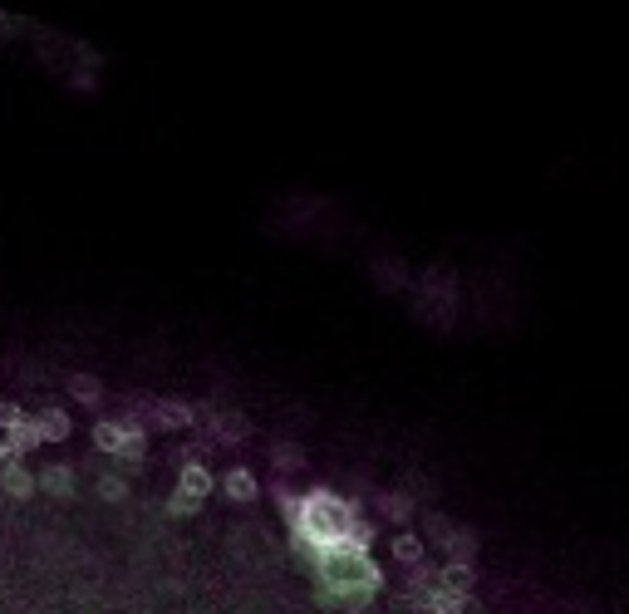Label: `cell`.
<instances>
[{
  "instance_id": "1",
  "label": "cell",
  "mask_w": 629,
  "mask_h": 614,
  "mask_svg": "<svg viewBox=\"0 0 629 614\" xmlns=\"http://www.w3.org/2000/svg\"><path fill=\"white\" fill-rule=\"evenodd\" d=\"M413 315L433 330H448L453 315H458V276L448 266H428L418 276V290H413Z\"/></svg>"
},
{
  "instance_id": "2",
  "label": "cell",
  "mask_w": 629,
  "mask_h": 614,
  "mask_svg": "<svg viewBox=\"0 0 629 614\" xmlns=\"http://www.w3.org/2000/svg\"><path fill=\"white\" fill-rule=\"evenodd\" d=\"M182 428H192V398H153L148 433H182Z\"/></svg>"
},
{
  "instance_id": "3",
  "label": "cell",
  "mask_w": 629,
  "mask_h": 614,
  "mask_svg": "<svg viewBox=\"0 0 629 614\" xmlns=\"http://www.w3.org/2000/svg\"><path fill=\"white\" fill-rule=\"evenodd\" d=\"M418 595V614H467L472 610V595L462 590H448V585H428V590H413Z\"/></svg>"
},
{
  "instance_id": "4",
  "label": "cell",
  "mask_w": 629,
  "mask_h": 614,
  "mask_svg": "<svg viewBox=\"0 0 629 614\" xmlns=\"http://www.w3.org/2000/svg\"><path fill=\"white\" fill-rule=\"evenodd\" d=\"M35 487L50 492V497H59V502H69V497L79 492V472H74L69 462H50V467L35 472Z\"/></svg>"
},
{
  "instance_id": "5",
  "label": "cell",
  "mask_w": 629,
  "mask_h": 614,
  "mask_svg": "<svg viewBox=\"0 0 629 614\" xmlns=\"http://www.w3.org/2000/svg\"><path fill=\"white\" fill-rule=\"evenodd\" d=\"M0 492L25 502V497H35L40 487H35V472H30L20 457H5V462H0Z\"/></svg>"
},
{
  "instance_id": "6",
  "label": "cell",
  "mask_w": 629,
  "mask_h": 614,
  "mask_svg": "<svg viewBox=\"0 0 629 614\" xmlns=\"http://www.w3.org/2000/svg\"><path fill=\"white\" fill-rule=\"evenodd\" d=\"M374 516H379V521H399L403 526V521L418 516V502H413L403 487H389V492H374Z\"/></svg>"
},
{
  "instance_id": "7",
  "label": "cell",
  "mask_w": 629,
  "mask_h": 614,
  "mask_svg": "<svg viewBox=\"0 0 629 614\" xmlns=\"http://www.w3.org/2000/svg\"><path fill=\"white\" fill-rule=\"evenodd\" d=\"M222 492H227L236 506H251L256 492H261V482H256L251 467H227V472H222Z\"/></svg>"
},
{
  "instance_id": "8",
  "label": "cell",
  "mask_w": 629,
  "mask_h": 614,
  "mask_svg": "<svg viewBox=\"0 0 629 614\" xmlns=\"http://www.w3.org/2000/svg\"><path fill=\"white\" fill-rule=\"evenodd\" d=\"M212 487H217V477H212L197 457H187V462H182V472H177V492H187V497H197V502H202Z\"/></svg>"
},
{
  "instance_id": "9",
  "label": "cell",
  "mask_w": 629,
  "mask_h": 614,
  "mask_svg": "<svg viewBox=\"0 0 629 614\" xmlns=\"http://www.w3.org/2000/svg\"><path fill=\"white\" fill-rule=\"evenodd\" d=\"M438 551H443V560L472 565V560H477V551H482V541H477V531H472V526H458V531H453V536H448Z\"/></svg>"
},
{
  "instance_id": "10",
  "label": "cell",
  "mask_w": 629,
  "mask_h": 614,
  "mask_svg": "<svg viewBox=\"0 0 629 614\" xmlns=\"http://www.w3.org/2000/svg\"><path fill=\"white\" fill-rule=\"evenodd\" d=\"M64 389H69V398H74L79 408H94V413H99V403H104V384H99L94 374H84V369H79V374H69V379H64Z\"/></svg>"
},
{
  "instance_id": "11",
  "label": "cell",
  "mask_w": 629,
  "mask_h": 614,
  "mask_svg": "<svg viewBox=\"0 0 629 614\" xmlns=\"http://www.w3.org/2000/svg\"><path fill=\"white\" fill-rule=\"evenodd\" d=\"M30 418H35V428H40V443H64V438L74 433L69 413H59V408H40V413H30Z\"/></svg>"
},
{
  "instance_id": "12",
  "label": "cell",
  "mask_w": 629,
  "mask_h": 614,
  "mask_svg": "<svg viewBox=\"0 0 629 614\" xmlns=\"http://www.w3.org/2000/svg\"><path fill=\"white\" fill-rule=\"evenodd\" d=\"M94 447H99L104 457H118V452L128 447V428H123L118 418H99V423H94Z\"/></svg>"
},
{
  "instance_id": "13",
  "label": "cell",
  "mask_w": 629,
  "mask_h": 614,
  "mask_svg": "<svg viewBox=\"0 0 629 614\" xmlns=\"http://www.w3.org/2000/svg\"><path fill=\"white\" fill-rule=\"evenodd\" d=\"M374 285H379L384 295H394V290H408V285H413V271H408L403 261H374Z\"/></svg>"
},
{
  "instance_id": "14",
  "label": "cell",
  "mask_w": 629,
  "mask_h": 614,
  "mask_svg": "<svg viewBox=\"0 0 629 614\" xmlns=\"http://www.w3.org/2000/svg\"><path fill=\"white\" fill-rule=\"evenodd\" d=\"M389 551H394V560H399L403 570H413L418 560H428V546H423V536H413V531H399V536L389 541Z\"/></svg>"
},
{
  "instance_id": "15",
  "label": "cell",
  "mask_w": 629,
  "mask_h": 614,
  "mask_svg": "<svg viewBox=\"0 0 629 614\" xmlns=\"http://www.w3.org/2000/svg\"><path fill=\"white\" fill-rule=\"evenodd\" d=\"M453 531H458V521H453L448 511H438V506H428V511H423V546H428V541H433V546H443Z\"/></svg>"
},
{
  "instance_id": "16",
  "label": "cell",
  "mask_w": 629,
  "mask_h": 614,
  "mask_svg": "<svg viewBox=\"0 0 629 614\" xmlns=\"http://www.w3.org/2000/svg\"><path fill=\"white\" fill-rule=\"evenodd\" d=\"M438 585H448V590H462V595H472V585H477V565H458V560H443V565H438Z\"/></svg>"
},
{
  "instance_id": "17",
  "label": "cell",
  "mask_w": 629,
  "mask_h": 614,
  "mask_svg": "<svg viewBox=\"0 0 629 614\" xmlns=\"http://www.w3.org/2000/svg\"><path fill=\"white\" fill-rule=\"evenodd\" d=\"M5 447H10V457H25V452L45 447V443H40V428H35V418H30V413H25V423H20V428H10V433H5Z\"/></svg>"
},
{
  "instance_id": "18",
  "label": "cell",
  "mask_w": 629,
  "mask_h": 614,
  "mask_svg": "<svg viewBox=\"0 0 629 614\" xmlns=\"http://www.w3.org/2000/svg\"><path fill=\"white\" fill-rule=\"evenodd\" d=\"M271 467H276L281 477H290V472L305 467V452H300L295 443H271Z\"/></svg>"
},
{
  "instance_id": "19",
  "label": "cell",
  "mask_w": 629,
  "mask_h": 614,
  "mask_svg": "<svg viewBox=\"0 0 629 614\" xmlns=\"http://www.w3.org/2000/svg\"><path fill=\"white\" fill-rule=\"evenodd\" d=\"M94 492H99V502H128V477L123 472H99V482H94Z\"/></svg>"
},
{
  "instance_id": "20",
  "label": "cell",
  "mask_w": 629,
  "mask_h": 614,
  "mask_svg": "<svg viewBox=\"0 0 629 614\" xmlns=\"http://www.w3.org/2000/svg\"><path fill=\"white\" fill-rule=\"evenodd\" d=\"M20 423H25V408L10 403V398H0V433H10V428H20Z\"/></svg>"
},
{
  "instance_id": "21",
  "label": "cell",
  "mask_w": 629,
  "mask_h": 614,
  "mask_svg": "<svg viewBox=\"0 0 629 614\" xmlns=\"http://www.w3.org/2000/svg\"><path fill=\"white\" fill-rule=\"evenodd\" d=\"M197 511H202V502L187 497V492H172L168 497V516H197Z\"/></svg>"
},
{
  "instance_id": "22",
  "label": "cell",
  "mask_w": 629,
  "mask_h": 614,
  "mask_svg": "<svg viewBox=\"0 0 629 614\" xmlns=\"http://www.w3.org/2000/svg\"><path fill=\"white\" fill-rule=\"evenodd\" d=\"M5 457H10V447H5V433H0V462H5Z\"/></svg>"
}]
</instances>
